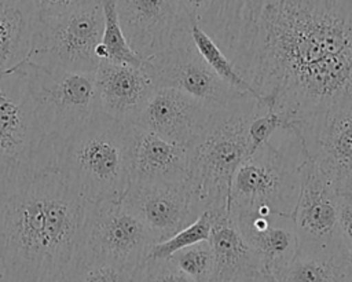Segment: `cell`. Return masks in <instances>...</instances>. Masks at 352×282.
Listing matches in <instances>:
<instances>
[{"instance_id":"30bf717a","label":"cell","mask_w":352,"mask_h":282,"mask_svg":"<svg viewBox=\"0 0 352 282\" xmlns=\"http://www.w3.org/2000/svg\"><path fill=\"white\" fill-rule=\"evenodd\" d=\"M142 67L154 88H172L217 110H226L250 95H245L226 84L204 62L194 47L190 22L176 32L170 47L148 59Z\"/></svg>"},{"instance_id":"1f68e13d","label":"cell","mask_w":352,"mask_h":282,"mask_svg":"<svg viewBox=\"0 0 352 282\" xmlns=\"http://www.w3.org/2000/svg\"><path fill=\"white\" fill-rule=\"evenodd\" d=\"M231 282H274V281L270 275H267L265 272H261V274H256L252 276H243V278H239V279H235Z\"/></svg>"},{"instance_id":"4dcf8cb0","label":"cell","mask_w":352,"mask_h":282,"mask_svg":"<svg viewBox=\"0 0 352 282\" xmlns=\"http://www.w3.org/2000/svg\"><path fill=\"white\" fill-rule=\"evenodd\" d=\"M337 223L342 243L352 245V193L338 194L337 201Z\"/></svg>"},{"instance_id":"e0dca14e","label":"cell","mask_w":352,"mask_h":282,"mask_svg":"<svg viewBox=\"0 0 352 282\" xmlns=\"http://www.w3.org/2000/svg\"><path fill=\"white\" fill-rule=\"evenodd\" d=\"M188 147L132 125L131 177L140 184H187Z\"/></svg>"},{"instance_id":"836d02e7","label":"cell","mask_w":352,"mask_h":282,"mask_svg":"<svg viewBox=\"0 0 352 282\" xmlns=\"http://www.w3.org/2000/svg\"><path fill=\"white\" fill-rule=\"evenodd\" d=\"M0 282H6V276H4V270H3L1 261H0Z\"/></svg>"},{"instance_id":"3957f363","label":"cell","mask_w":352,"mask_h":282,"mask_svg":"<svg viewBox=\"0 0 352 282\" xmlns=\"http://www.w3.org/2000/svg\"><path fill=\"white\" fill-rule=\"evenodd\" d=\"M131 129L99 109L56 149V169L85 202L122 201L131 187Z\"/></svg>"},{"instance_id":"484cf974","label":"cell","mask_w":352,"mask_h":282,"mask_svg":"<svg viewBox=\"0 0 352 282\" xmlns=\"http://www.w3.org/2000/svg\"><path fill=\"white\" fill-rule=\"evenodd\" d=\"M290 120L276 110H268L263 107L249 122L248 136L250 143V150L254 151L257 147L268 143L272 135L278 131L290 132Z\"/></svg>"},{"instance_id":"d6a6232c","label":"cell","mask_w":352,"mask_h":282,"mask_svg":"<svg viewBox=\"0 0 352 282\" xmlns=\"http://www.w3.org/2000/svg\"><path fill=\"white\" fill-rule=\"evenodd\" d=\"M345 253H346V260H348V264H349V267H351V271H352V245L345 248Z\"/></svg>"},{"instance_id":"6da1fadb","label":"cell","mask_w":352,"mask_h":282,"mask_svg":"<svg viewBox=\"0 0 352 282\" xmlns=\"http://www.w3.org/2000/svg\"><path fill=\"white\" fill-rule=\"evenodd\" d=\"M208 34L290 122L352 109V0H223Z\"/></svg>"},{"instance_id":"8992f818","label":"cell","mask_w":352,"mask_h":282,"mask_svg":"<svg viewBox=\"0 0 352 282\" xmlns=\"http://www.w3.org/2000/svg\"><path fill=\"white\" fill-rule=\"evenodd\" d=\"M56 169V149L38 118L23 65L0 76V169Z\"/></svg>"},{"instance_id":"2e32d148","label":"cell","mask_w":352,"mask_h":282,"mask_svg":"<svg viewBox=\"0 0 352 282\" xmlns=\"http://www.w3.org/2000/svg\"><path fill=\"white\" fill-rule=\"evenodd\" d=\"M154 89L142 66L100 61L95 72L96 107L124 124L132 125Z\"/></svg>"},{"instance_id":"f546056e","label":"cell","mask_w":352,"mask_h":282,"mask_svg":"<svg viewBox=\"0 0 352 282\" xmlns=\"http://www.w3.org/2000/svg\"><path fill=\"white\" fill-rule=\"evenodd\" d=\"M87 0H32L33 7L36 10L37 21H50L59 18Z\"/></svg>"},{"instance_id":"d590c367","label":"cell","mask_w":352,"mask_h":282,"mask_svg":"<svg viewBox=\"0 0 352 282\" xmlns=\"http://www.w3.org/2000/svg\"><path fill=\"white\" fill-rule=\"evenodd\" d=\"M100 1H102V0H100Z\"/></svg>"},{"instance_id":"ffe728a7","label":"cell","mask_w":352,"mask_h":282,"mask_svg":"<svg viewBox=\"0 0 352 282\" xmlns=\"http://www.w3.org/2000/svg\"><path fill=\"white\" fill-rule=\"evenodd\" d=\"M36 26L32 0H0V76L28 61Z\"/></svg>"},{"instance_id":"9c48e42d","label":"cell","mask_w":352,"mask_h":282,"mask_svg":"<svg viewBox=\"0 0 352 282\" xmlns=\"http://www.w3.org/2000/svg\"><path fill=\"white\" fill-rule=\"evenodd\" d=\"M41 125L55 149L96 111L95 73L45 69L23 63Z\"/></svg>"},{"instance_id":"5b68a950","label":"cell","mask_w":352,"mask_h":282,"mask_svg":"<svg viewBox=\"0 0 352 282\" xmlns=\"http://www.w3.org/2000/svg\"><path fill=\"white\" fill-rule=\"evenodd\" d=\"M304 161V160H302ZM271 140L238 166L230 187L228 215L279 213L292 216L301 180V164Z\"/></svg>"},{"instance_id":"d6986e66","label":"cell","mask_w":352,"mask_h":282,"mask_svg":"<svg viewBox=\"0 0 352 282\" xmlns=\"http://www.w3.org/2000/svg\"><path fill=\"white\" fill-rule=\"evenodd\" d=\"M210 216L212 231L208 241L214 257L212 282H231L264 272L260 259L243 239L231 216L228 213Z\"/></svg>"},{"instance_id":"f1b7e54d","label":"cell","mask_w":352,"mask_h":282,"mask_svg":"<svg viewBox=\"0 0 352 282\" xmlns=\"http://www.w3.org/2000/svg\"><path fill=\"white\" fill-rule=\"evenodd\" d=\"M131 274L125 270L100 261H81L72 282H128Z\"/></svg>"},{"instance_id":"7a4b0ae2","label":"cell","mask_w":352,"mask_h":282,"mask_svg":"<svg viewBox=\"0 0 352 282\" xmlns=\"http://www.w3.org/2000/svg\"><path fill=\"white\" fill-rule=\"evenodd\" d=\"M87 202L58 169H0V261L6 282H72Z\"/></svg>"},{"instance_id":"4fadbf2b","label":"cell","mask_w":352,"mask_h":282,"mask_svg":"<svg viewBox=\"0 0 352 282\" xmlns=\"http://www.w3.org/2000/svg\"><path fill=\"white\" fill-rule=\"evenodd\" d=\"M221 111L177 89L155 88L132 125L172 143L191 147L212 127Z\"/></svg>"},{"instance_id":"603a6c76","label":"cell","mask_w":352,"mask_h":282,"mask_svg":"<svg viewBox=\"0 0 352 282\" xmlns=\"http://www.w3.org/2000/svg\"><path fill=\"white\" fill-rule=\"evenodd\" d=\"M190 34L195 50L217 77H220L226 84H228L238 92L258 99L253 88L242 78V76L236 72V69L227 58V55L223 52V50L204 29H201L195 23H190Z\"/></svg>"},{"instance_id":"e575fe53","label":"cell","mask_w":352,"mask_h":282,"mask_svg":"<svg viewBox=\"0 0 352 282\" xmlns=\"http://www.w3.org/2000/svg\"><path fill=\"white\" fill-rule=\"evenodd\" d=\"M128 282H133V281H132V278H131V279H129V281H128Z\"/></svg>"},{"instance_id":"8fae6325","label":"cell","mask_w":352,"mask_h":282,"mask_svg":"<svg viewBox=\"0 0 352 282\" xmlns=\"http://www.w3.org/2000/svg\"><path fill=\"white\" fill-rule=\"evenodd\" d=\"M290 133L338 193H352V109L329 110L293 121Z\"/></svg>"},{"instance_id":"7402d4cb","label":"cell","mask_w":352,"mask_h":282,"mask_svg":"<svg viewBox=\"0 0 352 282\" xmlns=\"http://www.w3.org/2000/svg\"><path fill=\"white\" fill-rule=\"evenodd\" d=\"M102 8L104 25L100 44L95 50L98 59L140 67L143 65V59L132 51L120 26L117 0H102Z\"/></svg>"},{"instance_id":"ac0fdd59","label":"cell","mask_w":352,"mask_h":282,"mask_svg":"<svg viewBox=\"0 0 352 282\" xmlns=\"http://www.w3.org/2000/svg\"><path fill=\"white\" fill-rule=\"evenodd\" d=\"M243 239L257 254L267 275L286 267L298 252L292 216L279 213H239L231 216Z\"/></svg>"},{"instance_id":"ba28073f","label":"cell","mask_w":352,"mask_h":282,"mask_svg":"<svg viewBox=\"0 0 352 282\" xmlns=\"http://www.w3.org/2000/svg\"><path fill=\"white\" fill-rule=\"evenodd\" d=\"M153 245L150 231L122 201L87 202L80 263H107L132 275Z\"/></svg>"},{"instance_id":"277c9868","label":"cell","mask_w":352,"mask_h":282,"mask_svg":"<svg viewBox=\"0 0 352 282\" xmlns=\"http://www.w3.org/2000/svg\"><path fill=\"white\" fill-rule=\"evenodd\" d=\"M261 109L257 98L246 96L223 110L204 136L188 147L187 188L197 216L202 212L228 213L232 177L252 153L248 127Z\"/></svg>"},{"instance_id":"d4e9b609","label":"cell","mask_w":352,"mask_h":282,"mask_svg":"<svg viewBox=\"0 0 352 282\" xmlns=\"http://www.w3.org/2000/svg\"><path fill=\"white\" fill-rule=\"evenodd\" d=\"M194 282H212L214 276V257L209 241L187 246L169 257Z\"/></svg>"},{"instance_id":"4316f807","label":"cell","mask_w":352,"mask_h":282,"mask_svg":"<svg viewBox=\"0 0 352 282\" xmlns=\"http://www.w3.org/2000/svg\"><path fill=\"white\" fill-rule=\"evenodd\" d=\"M133 282H194L169 259H150L142 261L131 275Z\"/></svg>"},{"instance_id":"cb8c5ba5","label":"cell","mask_w":352,"mask_h":282,"mask_svg":"<svg viewBox=\"0 0 352 282\" xmlns=\"http://www.w3.org/2000/svg\"><path fill=\"white\" fill-rule=\"evenodd\" d=\"M212 231V216L209 212H202L191 224L186 226L177 231L170 238L158 242L151 246L147 257L150 259H169L176 252L198 243L201 241H208ZM146 257V259H147Z\"/></svg>"},{"instance_id":"52a82bcc","label":"cell","mask_w":352,"mask_h":282,"mask_svg":"<svg viewBox=\"0 0 352 282\" xmlns=\"http://www.w3.org/2000/svg\"><path fill=\"white\" fill-rule=\"evenodd\" d=\"M103 25L100 0H87L59 18L37 21L28 62L52 70L95 73Z\"/></svg>"},{"instance_id":"7c38bea8","label":"cell","mask_w":352,"mask_h":282,"mask_svg":"<svg viewBox=\"0 0 352 282\" xmlns=\"http://www.w3.org/2000/svg\"><path fill=\"white\" fill-rule=\"evenodd\" d=\"M338 193L318 168L304 158L300 193L292 213L302 256H331L345 252L337 223Z\"/></svg>"},{"instance_id":"83f0119b","label":"cell","mask_w":352,"mask_h":282,"mask_svg":"<svg viewBox=\"0 0 352 282\" xmlns=\"http://www.w3.org/2000/svg\"><path fill=\"white\" fill-rule=\"evenodd\" d=\"M176 3L190 23H195L209 33L223 0H176Z\"/></svg>"},{"instance_id":"9a60e30c","label":"cell","mask_w":352,"mask_h":282,"mask_svg":"<svg viewBox=\"0 0 352 282\" xmlns=\"http://www.w3.org/2000/svg\"><path fill=\"white\" fill-rule=\"evenodd\" d=\"M122 202L146 226L155 243L170 238L198 217L187 184L131 183Z\"/></svg>"},{"instance_id":"44dd1931","label":"cell","mask_w":352,"mask_h":282,"mask_svg":"<svg viewBox=\"0 0 352 282\" xmlns=\"http://www.w3.org/2000/svg\"><path fill=\"white\" fill-rule=\"evenodd\" d=\"M270 276L274 282H352L345 252L331 256L296 254L286 267Z\"/></svg>"},{"instance_id":"5bb4252c","label":"cell","mask_w":352,"mask_h":282,"mask_svg":"<svg viewBox=\"0 0 352 282\" xmlns=\"http://www.w3.org/2000/svg\"><path fill=\"white\" fill-rule=\"evenodd\" d=\"M117 14L126 43L143 61L168 50L188 22L176 0H117Z\"/></svg>"}]
</instances>
